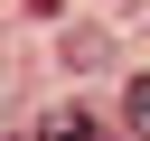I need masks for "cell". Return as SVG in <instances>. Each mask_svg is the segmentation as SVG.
<instances>
[{
  "label": "cell",
  "instance_id": "6da1fadb",
  "mask_svg": "<svg viewBox=\"0 0 150 141\" xmlns=\"http://www.w3.org/2000/svg\"><path fill=\"white\" fill-rule=\"evenodd\" d=\"M38 141H94V122H84V113H75V103H56V113H47V122H38Z\"/></svg>",
  "mask_w": 150,
  "mask_h": 141
},
{
  "label": "cell",
  "instance_id": "7a4b0ae2",
  "mask_svg": "<svg viewBox=\"0 0 150 141\" xmlns=\"http://www.w3.org/2000/svg\"><path fill=\"white\" fill-rule=\"evenodd\" d=\"M122 122H131V141H150V75H131V94H122Z\"/></svg>",
  "mask_w": 150,
  "mask_h": 141
}]
</instances>
